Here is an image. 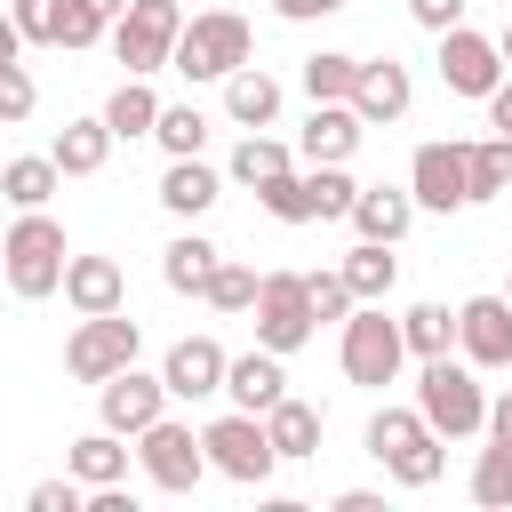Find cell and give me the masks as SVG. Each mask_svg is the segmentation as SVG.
Returning a JSON list of instances; mask_svg holds the SVG:
<instances>
[{"label": "cell", "mask_w": 512, "mask_h": 512, "mask_svg": "<svg viewBox=\"0 0 512 512\" xmlns=\"http://www.w3.org/2000/svg\"><path fill=\"white\" fill-rule=\"evenodd\" d=\"M64 224L48 216V208H16V224H8V240H0V280L24 296V304H40V296H56L64 288Z\"/></svg>", "instance_id": "cell-1"}, {"label": "cell", "mask_w": 512, "mask_h": 512, "mask_svg": "<svg viewBox=\"0 0 512 512\" xmlns=\"http://www.w3.org/2000/svg\"><path fill=\"white\" fill-rule=\"evenodd\" d=\"M368 456L400 480V488H432L448 472V440L416 416V408H376L368 416Z\"/></svg>", "instance_id": "cell-2"}, {"label": "cell", "mask_w": 512, "mask_h": 512, "mask_svg": "<svg viewBox=\"0 0 512 512\" xmlns=\"http://www.w3.org/2000/svg\"><path fill=\"white\" fill-rule=\"evenodd\" d=\"M240 64H256V32H248V16H232V8L184 16L176 48H168V72H184V80H224V72H240Z\"/></svg>", "instance_id": "cell-3"}, {"label": "cell", "mask_w": 512, "mask_h": 512, "mask_svg": "<svg viewBox=\"0 0 512 512\" xmlns=\"http://www.w3.org/2000/svg\"><path fill=\"white\" fill-rule=\"evenodd\" d=\"M416 416L440 432V440H472L480 424H488V392H480V376H472V360H424L416 368Z\"/></svg>", "instance_id": "cell-4"}, {"label": "cell", "mask_w": 512, "mask_h": 512, "mask_svg": "<svg viewBox=\"0 0 512 512\" xmlns=\"http://www.w3.org/2000/svg\"><path fill=\"white\" fill-rule=\"evenodd\" d=\"M336 360H344V376H352V384H368V392L400 384V368H408L400 320H392L384 304H352V312H344V344H336Z\"/></svg>", "instance_id": "cell-5"}, {"label": "cell", "mask_w": 512, "mask_h": 512, "mask_svg": "<svg viewBox=\"0 0 512 512\" xmlns=\"http://www.w3.org/2000/svg\"><path fill=\"white\" fill-rule=\"evenodd\" d=\"M176 32H184V8H176V0H128V8L112 16V56H120L136 80H152V72H168Z\"/></svg>", "instance_id": "cell-6"}, {"label": "cell", "mask_w": 512, "mask_h": 512, "mask_svg": "<svg viewBox=\"0 0 512 512\" xmlns=\"http://www.w3.org/2000/svg\"><path fill=\"white\" fill-rule=\"evenodd\" d=\"M248 312H256V344H264V352H280V360H288V352H304V344H312V328H320V320H312V296H304V272H264Z\"/></svg>", "instance_id": "cell-7"}, {"label": "cell", "mask_w": 512, "mask_h": 512, "mask_svg": "<svg viewBox=\"0 0 512 512\" xmlns=\"http://www.w3.org/2000/svg\"><path fill=\"white\" fill-rule=\"evenodd\" d=\"M200 448H208V472H224V480H240V488H264L272 464H280L272 440H264V416H248V408L200 424Z\"/></svg>", "instance_id": "cell-8"}, {"label": "cell", "mask_w": 512, "mask_h": 512, "mask_svg": "<svg viewBox=\"0 0 512 512\" xmlns=\"http://www.w3.org/2000/svg\"><path fill=\"white\" fill-rule=\"evenodd\" d=\"M136 352H144V328H136L128 312H88V320L72 328V344H64V368H72L80 384H104V376H120Z\"/></svg>", "instance_id": "cell-9"}, {"label": "cell", "mask_w": 512, "mask_h": 512, "mask_svg": "<svg viewBox=\"0 0 512 512\" xmlns=\"http://www.w3.org/2000/svg\"><path fill=\"white\" fill-rule=\"evenodd\" d=\"M136 464H144V480H152V488L184 496V488H200V472H208V448H200V432H192V424H176V416H152V424L136 432Z\"/></svg>", "instance_id": "cell-10"}, {"label": "cell", "mask_w": 512, "mask_h": 512, "mask_svg": "<svg viewBox=\"0 0 512 512\" xmlns=\"http://www.w3.org/2000/svg\"><path fill=\"white\" fill-rule=\"evenodd\" d=\"M408 200H416V208H432V216H456V208H472L464 144H448V136L416 144V160H408Z\"/></svg>", "instance_id": "cell-11"}, {"label": "cell", "mask_w": 512, "mask_h": 512, "mask_svg": "<svg viewBox=\"0 0 512 512\" xmlns=\"http://www.w3.org/2000/svg\"><path fill=\"white\" fill-rule=\"evenodd\" d=\"M432 64H440V88H448V96H472V104H480V96L504 80V56H496V40H488V32H472V24H448Z\"/></svg>", "instance_id": "cell-12"}, {"label": "cell", "mask_w": 512, "mask_h": 512, "mask_svg": "<svg viewBox=\"0 0 512 512\" xmlns=\"http://www.w3.org/2000/svg\"><path fill=\"white\" fill-rule=\"evenodd\" d=\"M152 416H168V384H160V376H144L136 360H128L120 376H104V384H96V424H104V432L136 440Z\"/></svg>", "instance_id": "cell-13"}, {"label": "cell", "mask_w": 512, "mask_h": 512, "mask_svg": "<svg viewBox=\"0 0 512 512\" xmlns=\"http://www.w3.org/2000/svg\"><path fill=\"white\" fill-rule=\"evenodd\" d=\"M456 352L472 368H512V304L504 296H464L456 304Z\"/></svg>", "instance_id": "cell-14"}, {"label": "cell", "mask_w": 512, "mask_h": 512, "mask_svg": "<svg viewBox=\"0 0 512 512\" xmlns=\"http://www.w3.org/2000/svg\"><path fill=\"white\" fill-rule=\"evenodd\" d=\"M368 128L376 120H400L408 104H416V80H408V64L400 56H360V72H352V96H344Z\"/></svg>", "instance_id": "cell-15"}, {"label": "cell", "mask_w": 512, "mask_h": 512, "mask_svg": "<svg viewBox=\"0 0 512 512\" xmlns=\"http://www.w3.org/2000/svg\"><path fill=\"white\" fill-rule=\"evenodd\" d=\"M224 344L216 336H184V344H168V360H160V384H168V400H216L224 392Z\"/></svg>", "instance_id": "cell-16"}, {"label": "cell", "mask_w": 512, "mask_h": 512, "mask_svg": "<svg viewBox=\"0 0 512 512\" xmlns=\"http://www.w3.org/2000/svg\"><path fill=\"white\" fill-rule=\"evenodd\" d=\"M360 136H368V120L352 104H312V120L296 128V152H304V168H320V160H352Z\"/></svg>", "instance_id": "cell-17"}, {"label": "cell", "mask_w": 512, "mask_h": 512, "mask_svg": "<svg viewBox=\"0 0 512 512\" xmlns=\"http://www.w3.org/2000/svg\"><path fill=\"white\" fill-rule=\"evenodd\" d=\"M344 224H352L360 240H392V248H400V232L416 224V200H408V184H360L352 208H344Z\"/></svg>", "instance_id": "cell-18"}, {"label": "cell", "mask_w": 512, "mask_h": 512, "mask_svg": "<svg viewBox=\"0 0 512 512\" xmlns=\"http://www.w3.org/2000/svg\"><path fill=\"white\" fill-rule=\"evenodd\" d=\"M64 304L88 320V312H120L128 304V272L112 256H64Z\"/></svg>", "instance_id": "cell-19"}, {"label": "cell", "mask_w": 512, "mask_h": 512, "mask_svg": "<svg viewBox=\"0 0 512 512\" xmlns=\"http://www.w3.org/2000/svg\"><path fill=\"white\" fill-rule=\"evenodd\" d=\"M224 392H232V408H248V416H264L280 392H288V368H280V352H240V360H224Z\"/></svg>", "instance_id": "cell-20"}, {"label": "cell", "mask_w": 512, "mask_h": 512, "mask_svg": "<svg viewBox=\"0 0 512 512\" xmlns=\"http://www.w3.org/2000/svg\"><path fill=\"white\" fill-rule=\"evenodd\" d=\"M264 440H272V456H280V464L320 456V408H312V400H296V392H280V400L264 408Z\"/></svg>", "instance_id": "cell-21"}, {"label": "cell", "mask_w": 512, "mask_h": 512, "mask_svg": "<svg viewBox=\"0 0 512 512\" xmlns=\"http://www.w3.org/2000/svg\"><path fill=\"white\" fill-rule=\"evenodd\" d=\"M216 200H224V176H216L200 152L168 160V176H160V208H168V216H208Z\"/></svg>", "instance_id": "cell-22"}, {"label": "cell", "mask_w": 512, "mask_h": 512, "mask_svg": "<svg viewBox=\"0 0 512 512\" xmlns=\"http://www.w3.org/2000/svg\"><path fill=\"white\" fill-rule=\"evenodd\" d=\"M224 112H232L240 128H272V120H280V80H272L264 64L224 72Z\"/></svg>", "instance_id": "cell-23"}, {"label": "cell", "mask_w": 512, "mask_h": 512, "mask_svg": "<svg viewBox=\"0 0 512 512\" xmlns=\"http://www.w3.org/2000/svg\"><path fill=\"white\" fill-rule=\"evenodd\" d=\"M64 472L80 480V488H112V480H128V448H120V432H80L72 448H64Z\"/></svg>", "instance_id": "cell-24"}, {"label": "cell", "mask_w": 512, "mask_h": 512, "mask_svg": "<svg viewBox=\"0 0 512 512\" xmlns=\"http://www.w3.org/2000/svg\"><path fill=\"white\" fill-rule=\"evenodd\" d=\"M48 160H56L64 176H96V168L112 160V128H104V112H96V120H64L56 144H48Z\"/></svg>", "instance_id": "cell-25"}, {"label": "cell", "mask_w": 512, "mask_h": 512, "mask_svg": "<svg viewBox=\"0 0 512 512\" xmlns=\"http://www.w3.org/2000/svg\"><path fill=\"white\" fill-rule=\"evenodd\" d=\"M56 192H64V168H56L48 152H24V160L0 168V200H8V208H48Z\"/></svg>", "instance_id": "cell-26"}, {"label": "cell", "mask_w": 512, "mask_h": 512, "mask_svg": "<svg viewBox=\"0 0 512 512\" xmlns=\"http://www.w3.org/2000/svg\"><path fill=\"white\" fill-rule=\"evenodd\" d=\"M216 256H224L216 240H200V232H176V240L160 248V280H168L176 296H200V288H208V272H216Z\"/></svg>", "instance_id": "cell-27"}, {"label": "cell", "mask_w": 512, "mask_h": 512, "mask_svg": "<svg viewBox=\"0 0 512 512\" xmlns=\"http://www.w3.org/2000/svg\"><path fill=\"white\" fill-rule=\"evenodd\" d=\"M336 272H344V288H352L360 304H384V296H392V280H400V256H392V240H360Z\"/></svg>", "instance_id": "cell-28"}, {"label": "cell", "mask_w": 512, "mask_h": 512, "mask_svg": "<svg viewBox=\"0 0 512 512\" xmlns=\"http://www.w3.org/2000/svg\"><path fill=\"white\" fill-rule=\"evenodd\" d=\"M152 120H160V96L128 72L120 88H112V104H104V128H112V144H128V136H152Z\"/></svg>", "instance_id": "cell-29"}, {"label": "cell", "mask_w": 512, "mask_h": 512, "mask_svg": "<svg viewBox=\"0 0 512 512\" xmlns=\"http://www.w3.org/2000/svg\"><path fill=\"white\" fill-rule=\"evenodd\" d=\"M296 168V152L280 144V136H264V128H248L240 144H232V184H272V176H288Z\"/></svg>", "instance_id": "cell-30"}, {"label": "cell", "mask_w": 512, "mask_h": 512, "mask_svg": "<svg viewBox=\"0 0 512 512\" xmlns=\"http://www.w3.org/2000/svg\"><path fill=\"white\" fill-rule=\"evenodd\" d=\"M400 344H408V360H440L456 344V312L448 304H408L400 312Z\"/></svg>", "instance_id": "cell-31"}, {"label": "cell", "mask_w": 512, "mask_h": 512, "mask_svg": "<svg viewBox=\"0 0 512 512\" xmlns=\"http://www.w3.org/2000/svg\"><path fill=\"white\" fill-rule=\"evenodd\" d=\"M464 176H472V200L512 192V136H480V144H464Z\"/></svg>", "instance_id": "cell-32"}, {"label": "cell", "mask_w": 512, "mask_h": 512, "mask_svg": "<svg viewBox=\"0 0 512 512\" xmlns=\"http://www.w3.org/2000/svg\"><path fill=\"white\" fill-rule=\"evenodd\" d=\"M352 72H360V56L320 48V56H304V96H312V104H344V96H352Z\"/></svg>", "instance_id": "cell-33"}, {"label": "cell", "mask_w": 512, "mask_h": 512, "mask_svg": "<svg viewBox=\"0 0 512 512\" xmlns=\"http://www.w3.org/2000/svg\"><path fill=\"white\" fill-rule=\"evenodd\" d=\"M128 0H64V24H56V48H96L104 32H112V16H120Z\"/></svg>", "instance_id": "cell-34"}, {"label": "cell", "mask_w": 512, "mask_h": 512, "mask_svg": "<svg viewBox=\"0 0 512 512\" xmlns=\"http://www.w3.org/2000/svg\"><path fill=\"white\" fill-rule=\"evenodd\" d=\"M152 136H160V152H168V160H184V152H200V144H208V112H200V104H160Z\"/></svg>", "instance_id": "cell-35"}, {"label": "cell", "mask_w": 512, "mask_h": 512, "mask_svg": "<svg viewBox=\"0 0 512 512\" xmlns=\"http://www.w3.org/2000/svg\"><path fill=\"white\" fill-rule=\"evenodd\" d=\"M256 200H264L272 224H312V216H320V208H312V176H296V168L272 176V184H256Z\"/></svg>", "instance_id": "cell-36"}, {"label": "cell", "mask_w": 512, "mask_h": 512, "mask_svg": "<svg viewBox=\"0 0 512 512\" xmlns=\"http://www.w3.org/2000/svg\"><path fill=\"white\" fill-rule=\"evenodd\" d=\"M472 504H488V512L512 504V440H488V448H480V464H472Z\"/></svg>", "instance_id": "cell-37"}, {"label": "cell", "mask_w": 512, "mask_h": 512, "mask_svg": "<svg viewBox=\"0 0 512 512\" xmlns=\"http://www.w3.org/2000/svg\"><path fill=\"white\" fill-rule=\"evenodd\" d=\"M256 280H264V272H248V264H232V256H216V272H208V288H200V304H216V312H248V304H256Z\"/></svg>", "instance_id": "cell-38"}, {"label": "cell", "mask_w": 512, "mask_h": 512, "mask_svg": "<svg viewBox=\"0 0 512 512\" xmlns=\"http://www.w3.org/2000/svg\"><path fill=\"white\" fill-rule=\"evenodd\" d=\"M32 104H40V80L24 72V56H0V128L32 120Z\"/></svg>", "instance_id": "cell-39"}, {"label": "cell", "mask_w": 512, "mask_h": 512, "mask_svg": "<svg viewBox=\"0 0 512 512\" xmlns=\"http://www.w3.org/2000/svg\"><path fill=\"white\" fill-rule=\"evenodd\" d=\"M304 176H312V208H320V216H344L352 192H360V184L344 176V160H320V168H304Z\"/></svg>", "instance_id": "cell-40"}, {"label": "cell", "mask_w": 512, "mask_h": 512, "mask_svg": "<svg viewBox=\"0 0 512 512\" xmlns=\"http://www.w3.org/2000/svg\"><path fill=\"white\" fill-rule=\"evenodd\" d=\"M8 16H16V32H24L32 48H56V24H64V0H8Z\"/></svg>", "instance_id": "cell-41"}, {"label": "cell", "mask_w": 512, "mask_h": 512, "mask_svg": "<svg viewBox=\"0 0 512 512\" xmlns=\"http://www.w3.org/2000/svg\"><path fill=\"white\" fill-rule=\"evenodd\" d=\"M304 296H312V320H344L360 296L344 288V272H304Z\"/></svg>", "instance_id": "cell-42"}, {"label": "cell", "mask_w": 512, "mask_h": 512, "mask_svg": "<svg viewBox=\"0 0 512 512\" xmlns=\"http://www.w3.org/2000/svg\"><path fill=\"white\" fill-rule=\"evenodd\" d=\"M80 504H88V488H80L72 472H64V480H40V488H32V512H80Z\"/></svg>", "instance_id": "cell-43"}, {"label": "cell", "mask_w": 512, "mask_h": 512, "mask_svg": "<svg viewBox=\"0 0 512 512\" xmlns=\"http://www.w3.org/2000/svg\"><path fill=\"white\" fill-rule=\"evenodd\" d=\"M464 8H472V0H408V16H416L424 32H448V24H464Z\"/></svg>", "instance_id": "cell-44"}, {"label": "cell", "mask_w": 512, "mask_h": 512, "mask_svg": "<svg viewBox=\"0 0 512 512\" xmlns=\"http://www.w3.org/2000/svg\"><path fill=\"white\" fill-rule=\"evenodd\" d=\"M336 8H352V0H272L280 24H320V16H336Z\"/></svg>", "instance_id": "cell-45"}, {"label": "cell", "mask_w": 512, "mask_h": 512, "mask_svg": "<svg viewBox=\"0 0 512 512\" xmlns=\"http://www.w3.org/2000/svg\"><path fill=\"white\" fill-rule=\"evenodd\" d=\"M480 104H488V128H496V136H512V72H504V80H496Z\"/></svg>", "instance_id": "cell-46"}, {"label": "cell", "mask_w": 512, "mask_h": 512, "mask_svg": "<svg viewBox=\"0 0 512 512\" xmlns=\"http://www.w3.org/2000/svg\"><path fill=\"white\" fill-rule=\"evenodd\" d=\"M480 432H488V440H512V384L488 400V424H480Z\"/></svg>", "instance_id": "cell-47"}, {"label": "cell", "mask_w": 512, "mask_h": 512, "mask_svg": "<svg viewBox=\"0 0 512 512\" xmlns=\"http://www.w3.org/2000/svg\"><path fill=\"white\" fill-rule=\"evenodd\" d=\"M0 56H24V32H16V16H0Z\"/></svg>", "instance_id": "cell-48"}, {"label": "cell", "mask_w": 512, "mask_h": 512, "mask_svg": "<svg viewBox=\"0 0 512 512\" xmlns=\"http://www.w3.org/2000/svg\"><path fill=\"white\" fill-rule=\"evenodd\" d=\"M496 56H504V72H512V16H504V32H496Z\"/></svg>", "instance_id": "cell-49"}, {"label": "cell", "mask_w": 512, "mask_h": 512, "mask_svg": "<svg viewBox=\"0 0 512 512\" xmlns=\"http://www.w3.org/2000/svg\"><path fill=\"white\" fill-rule=\"evenodd\" d=\"M504 304H512V288H504Z\"/></svg>", "instance_id": "cell-50"}]
</instances>
